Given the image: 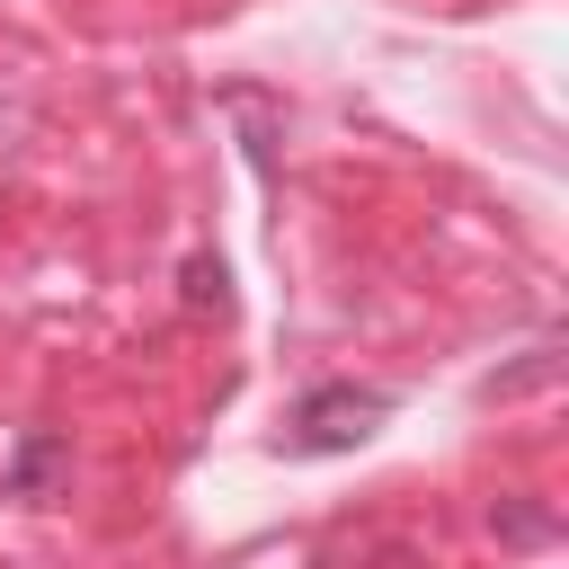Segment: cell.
<instances>
[{
  "instance_id": "cell-1",
  "label": "cell",
  "mask_w": 569,
  "mask_h": 569,
  "mask_svg": "<svg viewBox=\"0 0 569 569\" xmlns=\"http://www.w3.org/2000/svg\"><path fill=\"white\" fill-rule=\"evenodd\" d=\"M373 418H391V391H373V382L365 391L356 382H320V391H302L284 453H347V445L373 436Z\"/></svg>"
},
{
  "instance_id": "cell-3",
  "label": "cell",
  "mask_w": 569,
  "mask_h": 569,
  "mask_svg": "<svg viewBox=\"0 0 569 569\" xmlns=\"http://www.w3.org/2000/svg\"><path fill=\"white\" fill-rule=\"evenodd\" d=\"M187 302H222V267L213 258H187Z\"/></svg>"
},
{
  "instance_id": "cell-2",
  "label": "cell",
  "mask_w": 569,
  "mask_h": 569,
  "mask_svg": "<svg viewBox=\"0 0 569 569\" xmlns=\"http://www.w3.org/2000/svg\"><path fill=\"white\" fill-rule=\"evenodd\" d=\"M62 462H71V453H62V436H27V445H18V462H9V489H18V498H36Z\"/></svg>"
}]
</instances>
